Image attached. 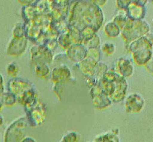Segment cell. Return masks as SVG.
I'll list each match as a JSON object with an SVG mask.
<instances>
[{"label":"cell","instance_id":"8992f818","mask_svg":"<svg viewBox=\"0 0 153 142\" xmlns=\"http://www.w3.org/2000/svg\"><path fill=\"white\" fill-rule=\"evenodd\" d=\"M33 0H26L25 1V3H30L31 1H33Z\"/></svg>","mask_w":153,"mask_h":142},{"label":"cell","instance_id":"3957f363","mask_svg":"<svg viewBox=\"0 0 153 142\" xmlns=\"http://www.w3.org/2000/svg\"><path fill=\"white\" fill-rule=\"evenodd\" d=\"M77 138V135L75 132H70L63 138L62 142H75Z\"/></svg>","mask_w":153,"mask_h":142},{"label":"cell","instance_id":"277c9868","mask_svg":"<svg viewBox=\"0 0 153 142\" xmlns=\"http://www.w3.org/2000/svg\"><path fill=\"white\" fill-rule=\"evenodd\" d=\"M94 3H95L98 5H103V4L106 3L107 0H91Z\"/></svg>","mask_w":153,"mask_h":142},{"label":"cell","instance_id":"6da1fadb","mask_svg":"<svg viewBox=\"0 0 153 142\" xmlns=\"http://www.w3.org/2000/svg\"><path fill=\"white\" fill-rule=\"evenodd\" d=\"M144 101L138 94H131L126 100V108L128 112H138L143 107Z\"/></svg>","mask_w":153,"mask_h":142},{"label":"cell","instance_id":"5b68a950","mask_svg":"<svg viewBox=\"0 0 153 142\" xmlns=\"http://www.w3.org/2000/svg\"><path fill=\"white\" fill-rule=\"evenodd\" d=\"M22 142H35V141L34 140H33V139H32V138H26V139L22 141Z\"/></svg>","mask_w":153,"mask_h":142},{"label":"cell","instance_id":"7a4b0ae2","mask_svg":"<svg viewBox=\"0 0 153 142\" xmlns=\"http://www.w3.org/2000/svg\"><path fill=\"white\" fill-rule=\"evenodd\" d=\"M94 142H119V140L116 135L108 132L107 134L97 137Z\"/></svg>","mask_w":153,"mask_h":142}]
</instances>
